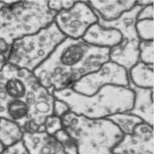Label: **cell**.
Here are the masks:
<instances>
[{"instance_id":"6da1fadb","label":"cell","mask_w":154,"mask_h":154,"mask_svg":"<svg viewBox=\"0 0 154 154\" xmlns=\"http://www.w3.org/2000/svg\"><path fill=\"white\" fill-rule=\"evenodd\" d=\"M55 101L33 72L8 63L0 72V118L15 122L22 130L45 131Z\"/></svg>"},{"instance_id":"7a4b0ae2","label":"cell","mask_w":154,"mask_h":154,"mask_svg":"<svg viewBox=\"0 0 154 154\" xmlns=\"http://www.w3.org/2000/svg\"><path fill=\"white\" fill-rule=\"evenodd\" d=\"M110 48L95 47L82 38H66L33 73L53 94L72 88L83 77L98 71L110 61Z\"/></svg>"},{"instance_id":"3957f363","label":"cell","mask_w":154,"mask_h":154,"mask_svg":"<svg viewBox=\"0 0 154 154\" xmlns=\"http://www.w3.org/2000/svg\"><path fill=\"white\" fill-rule=\"evenodd\" d=\"M53 95L65 102L71 112L91 119L128 112L132 109L135 98L132 89L117 85L104 86L91 96L80 94L71 88L55 91Z\"/></svg>"},{"instance_id":"277c9868","label":"cell","mask_w":154,"mask_h":154,"mask_svg":"<svg viewBox=\"0 0 154 154\" xmlns=\"http://www.w3.org/2000/svg\"><path fill=\"white\" fill-rule=\"evenodd\" d=\"M61 119L77 154H113V150L124 135L107 118L91 119L68 112Z\"/></svg>"},{"instance_id":"5b68a950","label":"cell","mask_w":154,"mask_h":154,"mask_svg":"<svg viewBox=\"0 0 154 154\" xmlns=\"http://www.w3.org/2000/svg\"><path fill=\"white\" fill-rule=\"evenodd\" d=\"M48 1H16L0 10V40L8 45L36 33L54 22L57 13Z\"/></svg>"},{"instance_id":"8992f818","label":"cell","mask_w":154,"mask_h":154,"mask_svg":"<svg viewBox=\"0 0 154 154\" xmlns=\"http://www.w3.org/2000/svg\"><path fill=\"white\" fill-rule=\"evenodd\" d=\"M65 38L53 22L36 33L15 41L11 45L8 63L33 72Z\"/></svg>"},{"instance_id":"52a82bcc","label":"cell","mask_w":154,"mask_h":154,"mask_svg":"<svg viewBox=\"0 0 154 154\" xmlns=\"http://www.w3.org/2000/svg\"><path fill=\"white\" fill-rule=\"evenodd\" d=\"M143 7L137 5L133 8L112 21H106L98 16V23L103 27L119 30L122 35L121 43L110 49V61L124 67L128 72L139 61V44L135 24L137 15Z\"/></svg>"},{"instance_id":"ba28073f","label":"cell","mask_w":154,"mask_h":154,"mask_svg":"<svg viewBox=\"0 0 154 154\" xmlns=\"http://www.w3.org/2000/svg\"><path fill=\"white\" fill-rule=\"evenodd\" d=\"M98 22V17L87 1H76L71 8L57 13L54 23L66 38L81 39Z\"/></svg>"},{"instance_id":"9c48e42d","label":"cell","mask_w":154,"mask_h":154,"mask_svg":"<svg viewBox=\"0 0 154 154\" xmlns=\"http://www.w3.org/2000/svg\"><path fill=\"white\" fill-rule=\"evenodd\" d=\"M106 85L129 86L128 73L125 69L113 61L104 63L99 70L75 83L71 88L80 94L91 96Z\"/></svg>"},{"instance_id":"30bf717a","label":"cell","mask_w":154,"mask_h":154,"mask_svg":"<svg viewBox=\"0 0 154 154\" xmlns=\"http://www.w3.org/2000/svg\"><path fill=\"white\" fill-rule=\"evenodd\" d=\"M113 154H154L153 127L142 122L132 134H126L113 150Z\"/></svg>"},{"instance_id":"8fae6325","label":"cell","mask_w":154,"mask_h":154,"mask_svg":"<svg viewBox=\"0 0 154 154\" xmlns=\"http://www.w3.org/2000/svg\"><path fill=\"white\" fill-rule=\"evenodd\" d=\"M22 141L29 154H67L63 143L45 131L24 132Z\"/></svg>"},{"instance_id":"7c38bea8","label":"cell","mask_w":154,"mask_h":154,"mask_svg":"<svg viewBox=\"0 0 154 154\" xmlns=\"http://www.w3.org/2000/svg\"><path fill=\"white\" fill-rule=\"evenodd\" d=\"M128 87L135 94L132 109L127 112L140 119L143 122L154 127L153 88H142L129 83Z\"/></svg>"},{"instance_id":"4fadbf2b","label":"cell","mask_w":154,"mask_h":154,"mask_svg":"<svg viewBox=\"0 0 154 154\" xmlns=\"http://www.w3.org/2000/svg\"><path fill=\"white\" fill-rule=\"evenodd\" d=\"M122 38L119 30L103 27L97 22L88 29L82 39L95 47L111 49L121 43Z\"/></svg>"},{"instance_id":"5bb4252c","label":"cell","mask_w":154,"mask_h":154,"mask_svg":"<svg viewBox=\"0 0 154 154\" xmlns=\"http://www.w3.org/2000/svg\"><path fill=\"white\" fill-rule=\"evenodd\" d=\"M95 13L106 21L119 18L124 13L132 10L137 1H87Z\"/></svg>"},{"instance_id":"9a60e30c","label":"cell","mask_w":154,"mask_h":154,"mask_svg":"<svg viewBox=\"0 0 154 154\" xmlns=\"http://www.w3.org/2000/svg\"><path fill=\"white\" fill-rule=\"evenodd\" d=\"M154 65H146L140 61L128 72L129 83L142 88H153Z\"/></svg>"},{"instance_id":"2e32d148","label":"cell","mask_w":154,"mask_h":154,"mask_svg":"<svg viewBox=\"0 0 154 154\" xmlns=\"http://www.w3.org/2000/svg\"><path fill=\"white\" fill-rule=\"evenodd\" d=\"M23 132L20 127L10 120L0 118V142L8 147L21 140Z\"/></svg>"},{"instance_id":"e0dca14e","label":"cell","mask_w":154,"mask_h":154,"mask_svg":"<svg viewBox=\"0 0 154 154\" xmlns=\"http://www.w3.org/2000/svg\"><path fill=\"white\" fill-rule=\"evenodd\" d=\"M107 119L113 122L124 135L132 134L135 127L143 122L140 119L127 112L115 114Z\"/></svg>"},{"instance_id":"ac0fdd59","label":"cell","mask_w":154,"mask_h":154,"mask_svg":"<svg viewBox=\"0 0 154 154\" xmlns=\"http://www.w3.org/2000/svg\"><path fill=\"white\" fill-rule=\"evenodd\" d=\"M154 20L145 19L137 21L135 28L140 41H153Z\"/></svg>"},{"instance_id":"d6986e66","label":"cell","mask_w":154,"mask_h":154,"mask_svg":"<svg viewBox=\"0 0 154 154\" xmlns=\"http://www.w3.org/2000/svg\"><path fill=\"white\" fill-rule=\"evenodd\" d=\"M153 41H140L139 44V61L146 65H153Z\"/></svg>"},{"instance_id":"ffe728a7","label":"cell","mask_w":154,"mask_h":154,"mask_svg":"<svg viewBox=\"0 0 154 154\" xmlns=\"http://www.w3.org/2000/svg\"><path fill=\"white\" fill-rule=\"evenodd\" d=\"M44 127L45 132L52 135H54L58 131L63 129L61 118L55 115H51L47 119Z\"/></svg>"},{"instance_id":"44dd1931","label":"cell","mask_w":154,"mask_h":154,"mask_svg":"<svg viewBox=\"0 0 154 154\" xmlns=\"http://www.w3.org/2000/svg\"><path fill=\"white\" fill-rule=\"evenodd\" d=\"M76 1H48V6L52 11L58 13L73 6Z\"/></svg>"},{"instance_id":"7402d4cb","label":"cell","mask_w":154,"mask_h":154,"mask_svg":"<svg viewBox=\"0 0 154 154\" xmlns=\"http://www.w3.org/2000/svg\"><path fill=\"white\" fill-rule=\"evenodd\" d=\"M11 46L8 45L4 41L0 40V72L8 63Z\"/></svg>"},{"instance_id":"603a6c76","label":"cell","mask_w":154,"mask_h":154,"mask_svg":"<svg viewBox=\"0 0 154 154\" xmlns=\"http://www.w3.org/2000/svg\"><path fill=\"white\" fill-rule=\"evenodd\" d=\"M1 154H29L22 140L6 147Z\"/></svg>"},{"instance_id":"cb8c5ba5","label":"cell","mask_w":154,"mask_h":154,"mask_svg":"<svg viewBox=\"0 0 154 154\" xmlns=\"http://www.w3.org/2000/svg\"><path fill=\"white\" fill-rule=\"evenodd\" d=\"M68 112H70L68 106L65 102L55 98V103H54L53 115L61 118Z\"/></svg>"},{"instance_id":"d4e9b609","label":"cell","mask_w":154,"mask_h":154,"mask_svg":"<svg viewBox=\"0 0 154 154\" xmlns=\"http://www.w3.org/2000/svg\"><path fill=\"white\" fill-rule=\"evenodd\" d=\"M153 18H154V4H152L143 8L137 15V21L141 20H145V19L153 20Z\"/></svg>"},{"instance_id":"484cf974","label":"cell","mask_w":154,"mask_h":154,"mask_svg":"<svg viewBox=\"0 0 154 154\" xmlns=\"http://www.w3.org/2000/svg\"><path fill=\"white\" fill-rule=\"evenodd\" d=\"M152 4H154L153 0H150V1H147V0H145V1H137V5L142 7H145Z\"/></svg>"},{"instance_id":"4316f807","label":"cell","mask_w":154,"mask_h":154,"mask_svg":"<svg viewBox=\"0 0 154 154\" xmlns=\"http://www.w3.org/2000/svg\"><path fill=\"white\" fill-rule=\"evenodd\" d=\"M16 2V1H2L0 2V10L3 9L5 7L11 5Z\"/></svg>"},{"instance_id":"83f0119b","label":"cell","mask_w":154,"mask_h":154,"mask_svg":"<svg viewBox=\"0 0 154 154\" xmlns=\"http://www.w3.org/2000/svg\"><path fill=\"white\" fill-rule=\"evenodd\" d=\"M5 147L4 146V145L0 142V154H1L3 151H4V150L5 149Z\"/></svg>"}]
</instances>
